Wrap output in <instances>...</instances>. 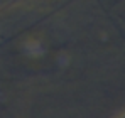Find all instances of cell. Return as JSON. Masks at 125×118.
<instances>
[{
    "instance_id": "1",
    "label": "cell",
    "mask_w": 125,
    "mask_h": 118,
    "mask_svg": "<svg viewBox=\"0 0 125 118\" xmlns=\"http://www.w3.org/2000/svg\"><path fill=\"white\" fill-rule=\"evenodd\" d=\"M124 118H125V117H124Z\"/></svg>"
}]
</instances>
